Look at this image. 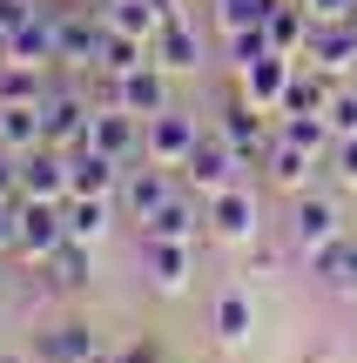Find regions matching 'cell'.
Listing matches in <instances>:
<instances>
[{
    "label": "cell",
    "mask_w": 357,
    "mask_h": 363,
    "mask_svg": "<svg viewBox=\"0 0 357 363\" xmlns=\"http://www.w3.org/2000/svg\"><path fill=\"white\" fill-rule=\"evenodd\" d=\"M243 162H250L243 148H229L216 128H202L196 155L182 162V189H196L202 202H209V195H223V189H236V182H243Z\"/></svg>",
    "instance_id": "1"
},
{
    "label": "cell",
    "mask_w": 357,
    "mask_h": 363,
    "mask_svg": "<svg viewBox=\"0 0 357 363\" xmlns=\"http://www.w3.org/2000/svg\"><path fill=\"white\" fill-rule=\"evenodd\" d=\"M344 235V202L324 189H304L290 195V249H304V256H317L324 242H337Z\"/></svg>",
    "instance_id": "2"
},
{
    "label": "cell",
    "mask_w": 357,
    "mask_h": 363,
    "mask_svg": "<svg viewBox=\"0 0 357 363\" xmlns=\"http://www.w3.org/2000/svg\"><path fill=\"white\" fill-rule=\"evenodd\" d=\"M196 142H202V128H196L189 108H162V115H148V128H142V155L162 162V169H175V175H182L189 155H196Z\"/></svg>",
    "instance_id": "3"
},
{
    "label": "cell",
    "mask_w": 357,
    "mask_h": 363,
    "mask_svg": "<svg viewBox=\"0 0 357 363\" xmlns=\"http://www.w3.org/2000/svg\"><path fill=\"white\" fill-rule=\"evenodd\" d=\"M202 208H209V235H216V242H229V249H250L256 235H263V208H256L250 182H236V189L209 195Z\"/></svg>",
    "instance_id": "4"
},
{
    "label": "cell",
    "mask_w": 357,
    "mask_h": 363,
    "mask_svg": "<svg viewBox=\"0 0 357 363\" xmlns=\"http://www.w3.org/2000/svg\"><path fill=\"white\" fill-rule=\"evenodd\" d=\"M88 121H94V101L75 88H48L40 94V142L48 148H81L88 142Z\"/></svg>",
    "instance_id": "5"
},
{
    "label": "cell",
    "mask_w": 357,
    "mask_h": 363,
    "mask_svg": "<svg viewBox=\"0 0 357 363\" xmlns=\"http://www.w3.org/2000/svg\"><path fill=\"white\" fill-rule=\"evenodd\" d=\"M0 54H7V61H27V67H61V7H34L7 34Z\"/></svg>",
    "instance_id": "6"
},
{
    "label": "cell",
    "mask_w": 357,
    "mask_h": 363,
    "mask_svg": "<svg viewBox=\"0 0 357 363\" xmlns=\"http://www.w3.org/2000/svg\"><path fill=\"white\" fill-rule=\"evenodd\" d=\"M142 276L155 296H182L196 283V242H162V235H142Z\"/></svg>",
    "instance_id": "7"
},
{
    "label": "cell",
    "mask_w": 357,
    "mask_h": 363,
    "mask_svg": "<svg viewBox=\"0 0 357 363\" xmlns=\"http://www.w3.org/2000/svg\"><path fill=\"white\" fill-rule=\"evenodd\" d=\"M67 242V216H61V202H40V195H21V256L34 262H48L54 249Z\"/></svg>",
    "instance_id": "8"
},
{
    "label": "cell",
    "mask_w": 357,
    "mask_h": 363,
    "mask_svg": "<svg viewBox=\"0 0 357 363\" xmlns=\"http://www.w3.org/2000/svg\"><path fill=\"white\" fill-rule=\"evenodd\" d=\"M297 61H310V67H324V74H351L357 67V21H310V40H304V54Z\"/></svg>",
    "instance_id": "9"
},
{
    "label": "cell",
    "mask_w": 357,
    "mask_h": 363,
    "mask_svg": "<svg viewBox=\"0 0 357 363\" xmlns=\"http://www.w3.org/2000/svg\"><path fill=\"white\" fill-rule=\"evenodd\" d=\"M169 67H155V61H142V67H128V74H115V94L108 101H121L128 115H162V108H175V94H169Z\"/></svg>",
    "instance_id": "10"
},
{
    "label": "cell",
    "mask_w": 357,
    "mask_h": 363,
    "mask_svg": "<svg viewBox=\"0 0 357 363\" xmlns=\"http://www.w3.org/2000/svg\"><path fill=\"white\" fill-rule=\"evenodd\" d=\"M256 162H263V175H270V189H283V195H304V189H310V175L324 169V162L310 155L304 142H290V135H283V128L270 135V148H263V155H256Z\"/></svg>",
    "instance_id": "11"
},
{
    "label": "cell",
    "mask_w": 357,
    "mask_h": 363,
    "mask_svg": "<svg viewBox=\"0 0 357 363\" xmlns=\"http://www.w3.org/2000/svg\"><path fill=\"white\" fill-rule=\"evenodd\" d=\"M142 128H148L142 115H128L121 101H108V108H94L88 142H94V148H108L115 162H142Z\"/></svg>",
    "instance_id": "12"
},
{
    "label": "cell",
    "mask_w": 357,
    "mask_h": 363,
    "mask_svg": "<svg viewBox=\"0 0 357 363\" xmlns=\"http://www.w3.org/2000/svg\"><path fill=\"white\" fill-rule=\"evenodd\" d=\"M202 229H209V208H202L196 189H175L169 202H162L155 216L142 222V235H162V242H196Z\"/></svg>",
    "instance_id": "13"
},
{
    "label": "cell",
    "mask_w": 357,
    "mask_h": 363,
    "mask_svg": "<svg viewBox=\"0 0 357 363\" xmlns=\"http://www.w3.org/2000/svg\"><path fill=\"white\" fill-rule=\"evenodd\" d=\"M216 135H223L229 148H243V155H250V162H256V155H263V148H270V128H263V108H256V101H250V94H243V88L229 94L223 108H216Z\"/></svg>",
    "instance_id": "14"
},
{
    "label": "cell",
    "mask_w": 357,
    "mask_h": 363,
    "mask_svg": "<svg viewBox=\"0 0 357 363\" xmlns=\"http://www.w3.org/2000/svg\"><path fill=\"white\" fill-rule=\"evenodd\" d=\"M121 169H128V162H115L108 148H94V142L67 148V195H115Z\"/></svg>",
    "instance_id": "15"
},
{
    "label": "cell",
    "mask_w": 357,
    "mask_h": 363,
    "mask_svg": "<svg viewBox=\"0 0 357 363\" xmlns=\"http://www.w3.org/2000/svg\"><path fill=\"white\" fill-rule=\"evenodd\" d=\"M169 195H175V169H162V162H148V155H142V169H121V208H128L135 222H148Z\"/></svg>",
    "instance_id": "16"
},
{
    "label": "cell",
    "mask_w": 357,
    "mask_h": 363,
    "mask_svg": "<svg viewBox=\"0 0 357 363\" xmlns=\"http://www.w3.org/2000/svg\"><path fill=\"white\" fill-rule=\"evenodd\" d=\"M175 0H101V27H115V34H135V40H155L162 27L175 21Z\"/></svg>",
    "instance_id": "17"
},
{
    "label": "cell",
    "mask_w": 357,
    "mask_h": 363,
    "mask_svg": "<svg viewBox=\"0 0 357 363\" xmlns=\"http://www.w3.org/2000/svg\"><path fill=\"white\" fill-rule=\"evenodd\" d=\"M148 61H155V67H169L175 81H182V74H202V34L189 27V13H175V21L162 27L155 40H148Z\"/></svg>",
    "instance_id": "18"
},
{
    "label": "cell",
    "mask_w": 357,
    "mask_h": 363,
    "mask_svg": "<svg viewBox=\"0 0 357 363\" xmlns=\"http://www.w3.org/2000/svg\"><path fill=\"white\" fill-rule=\"evenodd\" d=\"M290 67H297L290 54H256L250 67H236V88L250 94L263 115H277V108H283V88H290Z\"/></svg>",
    "instance_id": "19"
},
{
    "label": "cell",
    "mask_w": 357,
    "mask_h": 363,
    "mask_svg": "<svg viewBox=\"0 0 357 363\" xmlns=\"http://www.w3.org/2000/svg\"><path fill=\"white\" fill-rule=\"evenodd\" d=\"M21 195H40V202H67V148H27L21 155Z\"/></svg>",
    "instance_id": "20"
},
{
    "label": "cell",
    "mask_w": 357,
    "mask_h": 363,
    "mask_svg": "<svg viewBox=\"0 0 357 363\" xmlns=\"http://www.w3.org/2000/svg\"><path fill=\"white\" fill-rule=\"evenodd\" d=\"M34 363H101V337L88 323H54L34 337Z\"/></svg>",
    "instance_id": "21"
},
{
    "label": "cell",
    "mask_w": 357,
    "mask_h": 363,
    "mask_svg": "<svg viewBox=\"0 0 357 363\" xmlns=\"http://www.w3.org/2000/svg\"><path fill=\"white\" fill-rule=\"evenodd\" d=\"M101 40H108V27H101V13H75V7H61V67H101Z\"/></svg>",
    "instance_id": "22"
},
{
    "label": "cell",
    "mask_w": 357,
    "mask_h": 363,
    "mask_svg": "<svg viewBox=\"0 0 357 363\" xmlns=\"http://www.w3.org/2000/svg\"><path fill=\"white\" fill-rule=\"evenodd\" d=\"M209 330H216V343H229V350H243V343H250V330H256V303H250V289H243V283H229L223 296H216Z\"/></svg>",
    "instance_id": "23"
},
{
    "label": "cell",
    "mask_w": 357,
    "mask_h": 363,
    "mask_svg": "<svg viewBox=\"0 0 357 363\" xmlns=\"http://www.w3.org/2000/svg\"><path fill=\"white\" fill-rule=\"evenodd\" d=\"M263 40H270V54H304V40H310V7L304 0H277L270 7V21H263Z\"/></svg>",
    "instance_id": "24"
},
{
    "label": "cell",
    "mask_w": 357,
    "mask_h": 363,
    "mask_svg": "<svg viewBox=\"0 0 357 363\" xmlns=\"http://www.w3.org/2000/svg\"><path fill=\"white\" fill-rule=\"evenodd\" d=\"M324 108H331V74H324V67H310V61H297L277 115H324Z\"/></svg>",
    "instance_id": "25"
},
{
    "label": "cell",
    "mask_w": 357,
    "mask_h": 363,
    "mask_svg": "<svg viewBox=\"0 0 357 363\" xmlns=\"http://www.w3.org/2000/svg\"><path fill=\"white\" fill-rule=\"evenodd\" d=\"M61 216H67V235L75 242H101L108 222H115V195H67Z\"/></svg>",
    "instance_id": "26"
},
{
    "label": "cell",
    "mask_w": 357,
    "mask_h": 363,
    "mask_svg": "<svg viewBox=\"0 0 357 363\" xmlns=\"http://www.w3.org/2000/svg\"><path fill=\"white\" fill-rule=\"evenodd\" d=\"M0 148L7 155L40 148V101H0Z\"/></svg>",
    "instance_id": "27"
},
{
    "label": "cell",
    "mask_w": 357,
    "mask_h": 363,
    "mask_svg": "<svg viewBox=\"0 0 357 363\" xmlns=\"http://www.w3.org/2000/svg\"><path fill=\"white\" fill-rule=\"evenodd\" d=\"M40 269L54 276V289H88V276H94V269H88V242H75V235H67V242L54 249Z\"/></svg>",
    "instance_id": "28"
},
{
    "label": "cell",
    "mask_w": 357,
    "mask_h": 363,
    "mask_svg": "<svg viewBox=\"0 0 357 363\" xmlns=\"http://www.w3.org/2000/svg\"><path fill=\"white\" fill-rule=\"evenodd\" d=\"M48 67H27V61H7V54H0V101H40V94H48Z\"/></svg>",
    "instance_id": "29"
},
{
    "label": "cell",
    "mask_w": 357,
    "mask_h": 363,
    "mask_svg": "<svg viewBox=\"0 0 357 363\" xmlns=\"http://www.w3.org/2000/svg\"><path fill=\"white\" fill-rule=\"evenodd\" d=\"M148 61V40H135V34H115V27H108V40H101V67H94V74H128V67H142Z\"/></svg>",
    "instance_id": "30"
},
{
    "label": "cell",
    "mask_w": 357,
    "mask_h": 363,
    "mask_svg": "<svg viewBox=\"0 0 357 363\" xmlns=\"http://www.w3.org/2000/svg\"><path fill=\"white\" fill-rule=\"evenodd\" d=\"M209 7H216V27L223 34H243V27H263L277 0H209Z\"/></svg>",
    "instance_id": "31"
},
{
    "label": "cell",
    "mask_w": 357,
    "mask_h": 363,
    "mask_svg": "<svg viewBox=\"0 0 357 363\" xmlns=\"http://www.w3.org/2000/svg\"><path fill=\"white\" fill-rule=\"evenodd\" d=\"M324 169L337 175V189H357V135H337V148H331Z\"/></svg>",
    "instance_id": "32"
},
{
    "label": "cell",
    "mask_w": 357,
    "mask_h": 363,
    "mask_svg": "<svg viewBox=\"0 0 357 363\" xmlns=\"http://www.w3.org/2000/svg\"><path fill=\"white\" fill-rule=\"evenodd\" d=\"M324 121H331L337 135H357V88H331V108H324Z\"/></svg>",
    "instance_id": "33"
},
{
    "label": "cell",
    "mask_w": 357,
    "mask_h": 363,
    "mask_svg": "<svg viewBox=\"0 0 357 363\" xmlns=\"http://www.w3.org/2000/svg\"><path fill=\"white\" fill-rule=\"evenodd\" d=\"M256 54H270V40H263V27H243V34H229V67H250Z\"/></svg>",
    "instance_id": "34"
},
{
    "label": "cell",
    "mask_w": 357,
    "mask_h": 363,
    "mask_svg": "<svg viewBox=\"0 0 357 363\" xmlns=\"http://www.w3.org/2000/svg\"><path fill=\"white\" fill-rule=\"evenodd\" d=\"M21 249V202H0V256Z\"/></svg>",
    "instance_id": "35"
},
{
    "label": "cell",
    "mask_w": 357,
    "mask_h": 363,
    "mask_svg": "<svg viewBox=\"0 0 357 363\" xmlns=\"http://www.w3.org/2000/svg\"><path fill=\"white\" fill-rule=\"evenodd\" d=\"M0 202H21V155L0 148Z\"/></svg>",
    "instance_id": "36"
},
{
    "label": "cell",
    "mask_w": 357,
    "mask_h": 363,
    "mask_svg": "<svg viewBox=\"0 0 357 363\" xmlns=\"http://www.w3.org/2000/svg\"><path fill=\"white\" fill-rule=\"evenodd\" d=\"M310 21H357V0H304Z\"/></svg>",
    "instance_id": "37"
},
{
    "label": "cell",
    "mask_w": 357,
    "mask_h": 363,
    "mask_svg": "<svg viewBox=\"0 0 357 363\" xmlns=\"http://www.w3.org/2000/svg\"><path fill=\"white\" fill-rule=\"evenodd\" d=\"M331 296L357 303V235H351V256H344V276H337V283H331Z\"/></svg>",
    "instance_id": "38"
},
{
    "label": "cell",
    "mask_w": 357,
    "mask_h": 363,
    "mask_svg": "<svg viewBox=\"0 0 357 363\" xmlns=\"http://www.w3.org/2000/svg\"><path fill=\"white\" fill-rule=\"evenodd\" d=\"M0 363H34V357H21V350H0Z\"/></svg>",
    "instance_id": "39"
}]
</instances>
